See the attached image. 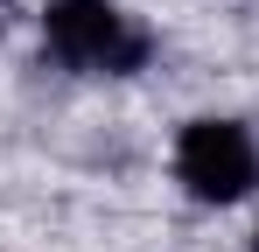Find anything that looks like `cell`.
I'll list each match as a JSON object with an SVG mask.
<instances>
[{
	"label": "cell",
	"mask_w": 259,
	"mask_h": 252,
	"mask_svg": "<svg viewBox=\"0 0 259 252\" xmlns=\"http://www.w3.org/2000/svg\"><path fill=\"white\" fill-rule=\"evenodd\" d=\"M49 28V56L56 63H70V70H98V77H126L147 63V28L119 14L112 0H49L42 14Z\"/></svg>",
	"instance_id": "6da1fadb"
},
{
	"label": "cell",
	"mask_w": 259,
	"mask_h": 252,
	"mask_svg": "<svg viewBox=\"0 0 259 252\" xmlns=\"http://www.w3.org/2000/svg\"><path fill=\"white\" fill-rule=\"evenodd\" d=\"M175 175L203 203H238L259 182V147L238 119H189L175 140Z\"/></svg>",
	"instance_id": "7a4b0ae2"
},
{
	"label": "cell",
	"mask_w": 259,
	"mask_h": 252,
	"mask_svg": "<svg viewBox=\"0 0 259 252\" xmlns=\"http://www.w3.org/2000/svg\"><path fill=\"white\" fill-rule=\"evenodd\" d=\"M0 21H7V0H0Z\"/></svg>",
	"instance_id": "3957f363"
},
{
	"label": "cell",
	"mask_w": 259,
	"mask_h": 252,
	"mask_svg": "<svg viewBox=\"0 0 259 252\" xmlns=\"http://www.w3.org/2000/svg\"><path fill=\"white\" fill-rule=\"evenodd\" d=\"M252 252H259V238H252Z\"/></svg>",
	"instance_id": "277c9868"
}]
</instances>
